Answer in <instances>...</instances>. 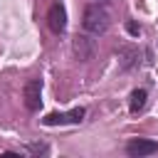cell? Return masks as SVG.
Returning <instances> with one entry per match:
<instances>
[{
	"instance_id": "cell-1",
	"label": "cell",
	"mask_w": 158,
	"mask_h": 158,
	"mask_svg": "<svg viewBox=\"0 0 158 158\" xmlns=\"http://www.w3.org/2000/svg\"><path fill=\"white\" fill-rule=\"evenodd\" d=\"M81 25L86 32L91 35H104L109 30V12L101 7V5H89L84 10V17H81Z\"/></svg>"
},
{
	"instance_id": "cell-2",
	"label": "cell",
	"mask_w": 158,
	"mask_h": 158,
	"mask_svg": "<svg viewBox=\"0 0 158 158\" xmlns=\"http://www.w3.org/2000/svg\"><path fill=\"white\" fill-rule=\"evenodd\" d=\"M84 121V109L77 106L72 111H57V114H47L42 118L44 126H67V123H81Z\"/></svg>"
},
{
	"instance_id": "cell-3",
	"label": "cell",
	"mask_w": 158,
	"mask_h": 158,
	"mask_svg": "<svg viewBox=\"0 0 158 158\" xmlns=\"http://www.w3.org/2000/svg\"><path fill=\"white\" fill-rule=\"evenodd\" d=\"M22 96H25L27 111H37V109L42 106V79H30V81L25 84Z\"/></svg>"
},
{
	"instance_id": "cell-4",
	"label": "cell",
	"mask_w": 158,
	"mask_h": 158,
	"mask_svg": "<svg viewBox=\"0 0 158 158\" xmlns=\"http://www.w3.org/2000/svg\"><path fill=\"white\" fill-rule=\"evenodd\" d=\"M47 25H49V30H52V32H57V35H62V32L67 30V10H64V5H62V2H52V5H49Z\"/></svg>"
},
{
	"instance_id": "cell-5",
	"label": "cell",
	"mask_w": 158,
	"mask_h": 158,
	"mask_svg": "<svg viewBox=\"0 0 158 158\" xmlns=\"http://www.w3.org/2000/svg\"><path fill=\"white\" fill-rule=\"evenodd\" d=\"M158 151V143L156 141H148V138H131L126 143V153L133 156V158H141V156H151Z\"/></svg>"
},
{
	"instance_id": "cell-6",
	"label": "cell",
	"mask_w": 158,
	"mask_h": 158,
	"mask_svg": "<svg viewBox=\"0 0 158 158\" xmlns=\"http://www.w3.org/2000/svg\"><path fill=\"white\" fill-rule=\"evenodd\" d=\"M72 49H74V54H77L81 62H86V59H91V57H94V40H89L86 35H77V37H74Z\"/></svg>"
},
{
	"instance_id": "cell-7",
	"label": "cell",
	"mask_w": 158,
	"mask_h": 158,
	"mask_svg": "<svg viewBox=\"0 0 158 158\" xmlns=\"http://www.w3.org/2000/svg\"><path fill=\"white\" fill-rule=\"evenodd\" d=\"M146 99H148L146 89H133L131 96H128V111H131V114H138V111L146 106Z\"/></svg>"
},
{
	"instance_id": "cell-8",
	"label": "cell",
	"mask_w": 158,
	"mask_h": 158,
	"mask_svg": "<svg viewBox=\"0 0 158 158\" xmlns=\"http://www.w3.org/2000/svg\"><path fill=\"white\" fill-rule=\"evenodd\" d=\"M49 148L44 146V143H30V146H25V153H32V156H44Z\"/></svg>"
},
{
	"instance_id": "cell-9",
	"label": "cell",
	"mask_w": 158,
	"mask_h": 158,
	"mask_svg": "<svg viewBox=\"0 0 158 158\" xmlns=\"http://www.w3.org/2000/svg\"><path fill=\"white\" fill-rule=\"evenodd\" d=\"M126 30H128L131 35H141V27H138L136 22H128V25H126Z\"/></svg>"
},
{
	"instance_id": "cell-10",
	"label": "cell",
	"mask_w": 158,
	"mask_h": 158,
	"mask_svg": "<svg viewBox=\"0 0 158 158\" xmlns=\"http://www.w3.org/2000/svg\"><path fill=\"white\" fill-rule=\"evenodd\" d=\"M101 2H104V0H101Z\"/></svg>"
}]
</instances>
